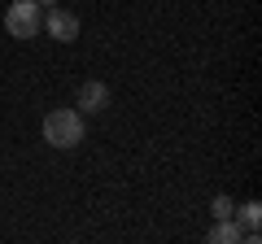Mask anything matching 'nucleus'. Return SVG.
I'll list each match as a JSON object with an SVG mask.
<instances>
[{"instance_id":"1","label":"nucleus","mask_w":262,"mask_h":244,"mask_svg":"<svg viewBox=\"0 0 262 244\" xmlns=\"http://www.w3.org/2000/svg\"><path fill=\"white\" fill-rule=\"evenodd\" d=\"M88 135V122L79 109H48L44 113V144L53 149H79Z\"/></svg>"},{"instance_id":"2","label":"nucleus","mask_w":262,"mask_h":244,"mask_svg":"<svg viewBox=\"0 0 262 244\" xmlns=\"http://www.w3.org/2000/svg\"><path fill=\"white\" fill-rule=\"evenodd\" d=\"M5 31L13 39H35L44 31V9H39L35 0H13L9 9H5Z\"/></svg>"},{"instance_id":"3","label":"nucleus","mask_w":262,"mask_h":244,"mask_svg":"<svg viewBox=\"0 0 262 244\" xmlns=\"http://www.w3.org/2000/svg\"><path fill=\"white\" fill-rule=\"evenodd\" d=\"M44 31L53 39H61V44H75L79 39V18L70 9H61V5H53V9L44 13Z\"/></svg>"},{"instance_id":"4","label":"nucleus","mask_w":262,"mask_h":244,"mask_svg":"<svg viewBox=\"0 0 262 244\" xmlns=\"http://www.w3.org/2000/svg\"><path fill=\"white\" fill-rule=\"evenodd\" d=\"M110 101H114L110 87H105L101 79H88V83L79 87V105H75V109L79 113H105V109H110Z\"/></svg>"},{"instance_id":"5","label":"nucleus","mask_w":262,"mask_h":244,"mask_svg":"<svg viewBox=\"0 0 262 244\" xmlns=\"http://www.w3.org/2000/svg\"><path fill=\"white\" fill-rule=\"evenodd\" d=\"M206 240L210 244H241L245 240V227L236 223V218H214V227H210Z\"/></svg>"},{"instance_id":"6","label":"nucleus","mask_w":262,"mask_h":244,"mask_svg":"<svg viewBox=\"0 0 262 244\" xmlns=\"http://www.w3.org/2000/svg\"><path fill=\"white\" fill-rule=\"evenodd\" d=\"M232 218H236V223L245 227V231H258V223H262V205H258V201H245V205L236 209Z\"/></svg>"},{"instance_id":"7","label":"nucleus","mask_w":262,"mask_h":244,"mask_svg":"<svg viewBox=\"0 0 262 244\" xmlns=\"http://www.w3.org/2000/svg\"><path fill=\"white\" fill-rule=\"evenodd\" d=\"M210 214H214V218H232V214H236L232 197H214V201H210Z\"/></svg>"},{"instance_id":"8","label":"nucleus","mask_w":262,"mask_h":244,"mask_svg":"<svg viewBox=\"0 0 262 244\" xmlns=\"http://www.w3.org/2000/svg\"><path fill=\"white\" fill-rule=\"evenodd\" d=\"M35 5H39V9H53V5H57V0H35Z\"/></svg>"}]
</instances>
